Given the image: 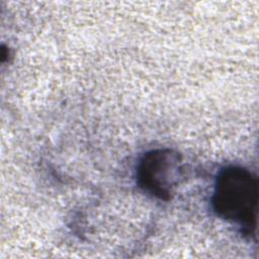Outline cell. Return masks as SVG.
I'll list each match as a JSON object with an SVG mask.
<instances>
[{"label":"cell","mask_w":259,"mask_h":259,"mask_svg":"<svg viewBox=\"0 0 259 259\" xmlns=\"http://www.w3.org/2000/svg\"><path fill=\"white\" fill-rule=\"evenodd\" d=\"M258 178L241 166L223 168L215 179L211 205L218 217L255 235L258 213Z\"/></svg>","instance_id":"cell-1"},{"label":"cell","mask_w":259,"mask_h":259,"mask_svg":"<svg viewBox=\"0 0 259 259\" xmlns=\"http://www.w3.org/2000/svg\"><path fill=\"white\" fill-rule=\"evenodd\" d=\"M182 174L181 156L170 149L151 150L137 166V183L147 193L169 200Z\"/></svg>","instance_id":"cell-2"}]
</instances>
